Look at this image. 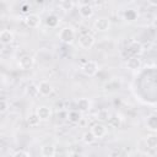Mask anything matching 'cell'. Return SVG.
Listing matches in <instances>:
<instances>
[{"mask_svg":"<svg viewBox=\"0 0 157 157\" xmlns=\"http://www.w3.org/2000/svg\"><path fill=\"white\" fill-rule=\"evenodd\" d=\"M129 49H130V52L134 54V56H137V55L142 52V45H141V43H139V42L134 40V42H131V44H130Z\"/></svg>","mask_w":157,"mask_h":157,"instance_id":"d6986e66","label":"cell"},{"mask_svg":"<svg viewBox=\"0 0 157 157\" xmlns=\"http://www.w3.org/2000/svg\"><path fill=\"white\" fill-rule=\"evenodd\" d=\"M74 6H75V2H72L70 0H63L59 2V7L64 11H70L74 9Z\"/></svg>","mask_w":157,"mask_h":157,"instance_id":"603a6c76","label":"cell"},{"mask_svg":"<svg viewBox=\"0 0 157 157\" xmlns=\"http://www.w3.org/2000/svg\"><path fill=\"white\" fill-rule=\"evenodd\" d=\"M27 6H29V5H28V4H23V5H22V7H21V9H22V12H28Z\"/></svg>","mask_w":157,"mask_h":157,"instance_id":"83f0119b","label":"cell"},{"mask_svg":"<svg viewBox=\"0 0 157 157\" xmlns=\"http://www.w3.org/2000/svg\"><path fill=\"white\" fill-rule=\"evenodd\" d=\"M145 142H146V146L150 150H155L157 147V136L155 134H151L145 139Z\"/></svg>","mask_w":157,"mask_h":157,"instance_id":"ac0fdd59","label":"cell"},{"mask_svg":"<svg viewBox=\"0 0 157 157\" xmlns=\"http://www.w3.org/2000/svg\"><path fill=\"white\" fill-rule=\"evenodd\" d=\"M147 129L152 132L157 131V115L156 114H151L147 117V121H146Z\"/></svg>","mask_w":157,"mask_h":157,"instance_id":"2e32d148","label":"cell"},{"mask_svg":"<svg viewBox=\"0 0 157 157\" xmlns=\"http://www.w3.org/2000/svg\"><path fill=\"white\" fill-rule=\"evenodd\" d=\"M98 69H99V65H98V63L97 61H94V60H88V61H86L82 66H81V71H82V74L83 75H86V76H94L97 72H98Z\"/></svg>","mask_w":157,"mask_h":157,"instance_id":"7a4b0ae2","label":"cell"},{"mask_svg":"<svg viewBox=\"0 0 157 157\" xmlns=\"http://www.w3.org/2000/svg\"><path fill=\"white\" fill-rule=\"evenodd\" d=\"M93 27L98 32H107L110 28V20L108 17H97L93 22Z\"/></svg>","mask_w":157,"mask_h":157,"instance_id":"3957f363","label":"cell"},{"mask_svg":"<svg viewBox=\"0 0 157 157\" xmlns=\"http://www.w3.org/2000/svg\"><path fill=\"white\" fill-rule=\"evenodd\" d=\"M26 94H27V96H29L31 98L37 97V96L39 94V93H38V86H37V85H34V83L28 85V86L26 87Z\"/></svg>","mask_w":157,"mask_h":157,"instance_id":"ffe728a7","label":"cell"},{"mask_svg":"<svg viewBox=\"0 0 157 157\" xmlns=\"http://www.w3.org/2000/svg\"><path fill=\"white\" fill-rule=\"evenodd\" d=\"M97 119H101V120H108L109 119V114L107 110H99L97 113Z\"/></svg>","mask_w":157,"mask_h":157,"instance_id":"cb8c5ba5","label":"cell"},{"mask_svg":"<svg viewBox=\"0 0 157 157\" xmlns=\"http://www.w3.org/2000/svg\"><path fill=\"white\" fill-rule=\"evenodd\" d=\"M36 114L40 119V121L42 120H48L52 117V109L48 105H39L36 110Z\"/></svg>","mask_w":157,"mask_h":157,"instance_id":"30bf717a","label":"cell"},{"mask_svg":"<svg viewBox=\"0 0 157 157\" xmlns=\"http://www.w3.org/2000/svg\"><path fill=\"white\" fill-rule=\"evenodd\" d=\"M25 23L29 28H38L42 23V18L37 13H27L25 16Z\"/></svg>","mask_w":157,"mask_h":157,"instance_id":"5b68a950","label":"cell"},{"mask_svg":"<svg viewBox=\"0 0 157 157\" xmlns=\"http://www.w3.org/2000/svg\"><path fill=\"white\" fill-rule=\"evenodd\" d=\"M81 118H82V115H81V112H78V110H70V112L67 113V119H69V121H71L72 124L80 123Z\"/></svg>","mask_w":157,"mask_h":157,"instance_id":"e0dca14e","label":"cell"},{"mask_svg":"<svg viewBox=\"0 0 157 157\" xmlns=\"http://www.w3.org/2000/svg\"><path fill=\"white\" fill-rule=\"evenodd\" d=\"M82 141H83V144H86V145H92V144L96 141V137H94L93 134L88 130V131H85V132L82 134Z\"/></svg>","mask_w":157,"mask_h":157,"instance_id":"7402d4cb","label":"cell"},{"mask_svg":"<svg viewBox=\"0 0 157 157\" xmlns=\"http://www.w3.org/2000/svg\"><path fill=\"white\" fill-rule=\"evenodd\" d=\"M94 44V37L90 33H83L78 37V45L82 49H90Z\"/></svg>","mask_w":157,"mask_h":157,"instance_id":"8992f818","label":"cell"},{"mask_svg":"<svg viewBox=\"0 0 157 157\" xmlns=\"http://www.w3.org/2000/svg\"><path fill=\"white\" fill-rule=\"evenodd\" d=\"M33 65H34V59L31 55H27V54L22 55L18 60V66L21 70H29L33 67Z\"/></svg>","mask_w":157,"mask_h":157,"instance_id":"ba28073f","label":"cell"},{"mask_svg":"<svg viewBox=\"0 0 157 157\" xmlns=\"http://www.w3.org/2000/svg\"><path fill=\"white\" fill-rule=\"evenodd\" d=\"M76 105L78 108V112H88L91 109V101L86 97H82L77 101Z\"/></svg>","mask_w":157,"mask_h":157,"instance_id":"5bb4252c","label":"cell"},{"mask_svg":"<svg viewBox=\"0 0 157 157\" xmlns=\"http://www.w3.org/2000/svg\"><path fill=\"white\" fill-rule=\"evenodd\" d=\"M59 39L65 44H71L75 40V31L71 27H64L59 31Z\"/></svg>","mask_w":157,"mask_h":157,"instance_id":"6da1fadb","label":"cell"},{"mask_svg":"<svg viewBox=\"0 0 157 157\" xmlns=\"http://www.w3.org/2000/svg\"><path fill=\"white\" fill-rule=\"evenodd\" d=\"M27 124H28L31 128H36V126H38V125L40 124V119L37 117L36 113H33V114L28 115V118H27Z\"/></svg>","mask_w":157,"mask_h":157,"instance_id":"44dd1931","label":"cell"},{"mask_svg":"<svg viewBox=\"0 0 157 157\" xmlns=\"http://www.w3.org/2000/svg\"><path fill=\"white\" fill-rule=\"evenodd\" d=\"M40 153L43 157H54L55 155V146L53 144H45L40 147Z\"/></svg>","mask_w":157,"mask_h":157,"instance_id":"4fadbf2b","label":"cell"},{"mask_svg":"<svg viewBox=\"0 0 157 157\" xmlns=\"http://www.w3.org/2000/svg\"><path fill=\"white\" fill-rule=\"evenodd\" d=\"M13 33L10 31V29H2L0 32V43L7 45V44H11L13 42Z\"/></svg>","mask_w":157,"mask_h":157,"instance_id":"7c38bea8","label":"cell"},{"mask_svg":"<svg viewBox=\"0 0 157 157\" xmlns=\"http://www.w3.org/2000/svg\"><path fill=\"white\" fill-rule=\"evenodd\" d=\"M7 108H9L7 102H6L5 99H0V113L6 112V110H7Z\"/></svg>","mask_w":157,"mask_h":157,"instance_id":"484cf974","label":"cell"},{"mask_svg":"<svg viewBox=\"0 0 157 157\" xmlns=\"http://www.w3.org/2000/svg\"><path fill=\"white\" fill-rule=\"evenodd\" d=\"M59 117H60V119H67V113L64 112V110H63V112H59V113H58V118H59Z\"/></svg>","mask_w":157,"mask_h":157,"instance_id":"4316f807","label":"cell"},{"mask_svg":"<svg viewBox=\"0 0 157 157\" xmlns=\"http://www.w3.org/2000/svg\"><path fill=\"white\" fill-rule=\"evenodd\" d=\"M37 86H38V93L40 96H43V97H47V96L52 94V92H53V86H52V83L49 81L43 80Z\"/></svg>","mask_w":157,"mask_h":157,"instance_id":"9c48e42d","label":"cell"},{"mask_svg":"<svg viewBox=\"0 0 157 157\" xmlns=\"http://www.w3.org/2000/svg\"><path fill=\"white\" fill-rule=\"evenodd\" d=\"M59 22H60V18H59L56 15H54V13H50V15H48V16L45 17V25H47L49 28H55V27H58Z\"/></svg>","mask_w":157,"mask_h":157,"instance_id":"9a60e30c","label":"cell"},{"mask_svg":"<svg viewBox=\"0 0 157 157\" xmlns=\"http://www.w3.org/2000/svg\"><path fill=\"white\" fill-rule=\"evenodd\" d=\"M12 157H31V156H29V153H28L27 151H25V150H18V151H16V152L12 155Z\"/></svg>","mask_w":157,"mask_h":157,"instance_id":"d4e9b609","label":"cell"},{"mask_svg":"<svg viewBox=\"0 0 157 157\" xmlns=\"http://www.w3.org/2000/svg\"><path fill=\"white\" fill-rule=\"evenodd\" d=\"M90 131L93 134V136H94L96 139H102V137H104L105 134H107V128H105V125H103L102 123H96V124H93V125L91 126Z\"/></svg>","mask_w":157,"mask_h":157,"instance_id":"52a82bcc","label":"cell"},{"mask_svg":"<svg viewBox=\"0 0 157 157\" xmlns=\"http://www.w3.org/2000/svg\"><path fill=\"white\" fill-rule=\"evenodd\" d=\"M78 13L82 18H90L93 16L94 13V10H93V6L87 2V1H83V2H80L78 4Z\"/></svg>","mask_w":157,"mask_h":157,"instance_id":"277c9868","label":"cell"},{"mask_svg":"<svg viewBox=\"0 0 157 157\" xmlns=\"http://www.w3.org/2000/svg\"><path fill=\"white\" fill-rule=\"evenodd\" d=\"M126 66H128V69H130V70H132V71H136V70L141 69L142 61H141V59H140L139 56H131V58L128 59Z\"/></svg>","mask_w":157,"mask_h":157,"instance_id":"8fae6325","label":"cell"}]
</instances>
